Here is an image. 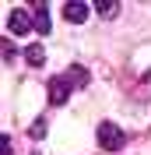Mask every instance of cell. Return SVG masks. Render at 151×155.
Listing matches in <instances>:
<instances>
[{"mask_svg":"<svg viewBox=\"0 0 151 155\" xmlns=\"http://www.w3.org/2000/svg\"><path fill=\"white\" fill-rule=\"evenodd\" d=\"M98 145H102L105 152H120L123 148V130L113 120H102V124H98Z\"/></svg>","mask_w":151,"mask_h":155,"instance_id":"cell-1","label":"cell"},{"mask_svg":"<svg viewBox=\"0 0 151 155\" xmlns=\"http://www.w3.org/2000/svg\"><path fill=\"white\" fill-rule=\"evenodd\" d=\"M7 32L11 35H25V32H35V14H28V11H11L7 14Z\"/></svg>","mask_w":151,"mask_h":155,"instance_id":"cell-2","label":"cell"},{"mask_svg":"<svg viewBox=\"0 0 151 155\" xmlns=\"http://www.w3.org/2000/svg\"><path fill=\"white\" fill-rule=\"evenodd\" d=\"M70 81H67V78H49V102H53V106H63L67 102V95H70Z\"/></svg>","mask_w":151,"mask_h":155,"instance_id":"cell-3","label":"cell"},{"mask_svg":"<svg viewBox=\"0 0 151 155\" xmlns=\"http://www.w3.org/2000/svg\"><path fill=\"white\" fill-rule=\"evenodd\" d=\"M88 4H81V0H70V4H63V18L67 21H74V25H85L88 21Z\"/></svg>","mask_w":151,"mask_h":155,"instance_id":"cell-4","label":"cell"},{"mask_svg":"<svg viewBox=\"0 0 151 155\" xmlns=\"http://www.w3.org/2000/svg\"><path fill=\"white\" fill-rule=\"evenodd\" d=\"M67 81H74V88H85L88 85V81H92V74H88V71L85 67H81V64H70V67H67Z\"/></svg>","mask_w":151,"mask_h":155,"instance_id":"cell-5","label":"cell"},{"mask_svg":"<svg viewBox=\"0 0 151 155\" xmlns=\"http://www.w3.org/2000/svg\"><path fill=\"white\" fill-rule=\"evenodd\" d=\"M35 32L39 35H49V11H46V4H35Z\"/></svg>","mask_w":151,"mask_h":155,"instance_id":"cell-6","label":"cell"},{"mask_svg":"<svg viewBox=\"0 0 151 155\" xmlns=\"http://www.w3.org/2000/svg\"><path fill=\"white\" fill-rule=\"evenodd\" d=\"M25 60H28L32 67H42V64H46V49H42V42H32V46L25 49Z\"/></svg>","mask_w":151,"mask_h":155,"instance_id":"cell-7","label":"cell"},{"mask_svg":"<svg viewBox=\"0 0 151 155\" xmlns=\"http://www.w3.org/2000/svg\"><path fill=\"white\" fill-rule=\"evenodd\" d=\"M95 11H98L102 18H113L116 11H120V4H113V0H102V4H95Z\"/></svg>","mask_w":151,"mask_h":155,"instance_id":"cell-8","label":"cell"},{"mask_svg":"<svg viewBox=\"0 0 151 155\" xmlns=\"http://www.w3.org/2000/svg\"><path fill=\"white\" fill-rule=\"evenodd\" d=\"M32 137H42L46 134V120H35V124H32V130H28Z\"/></svg>","mask_w":151,"mask_h":155,"instance_id":"cell-9","label":"cell"},{"mask_svg":"<svg viewBox=\"0 0 151 155\" xmlns=\"http://www.w3.org/2000/svg\"><path fill=\"white\" fill-rule=\"evenodd\" d=\"M4 60H7V64L14 60V46H11V39H4Z\"/></svg>","mask_w":151,"mask_h":155,"instance_id":"cell-10","label":"cell"},{"mask_svg":"<svg viewBox=\"0 0 151 155\" xmlns=\"http://www.w3.org/2000/svg\"><path fill=\"white\" fill-rule=\"evenodd\" d=\"M0 155H11V137H7V134L0 137Z\"/></svg>","mask_w":151,"mask_h":155,"instance_id":"cell-11","label":"cell"}]
</instances>
